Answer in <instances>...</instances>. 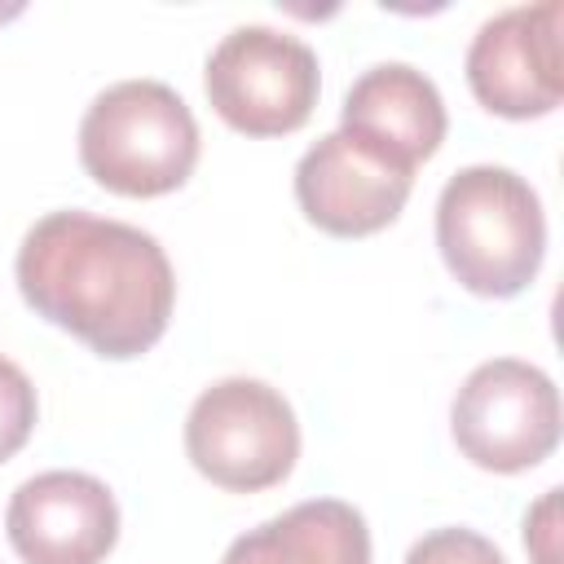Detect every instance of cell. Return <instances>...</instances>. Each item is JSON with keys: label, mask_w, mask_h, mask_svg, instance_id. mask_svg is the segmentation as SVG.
Instances as JSON below:
<instances>
[{"label": "cell", "mask_w": 564, "mask_h": 564, "mask_svg": "<svg viewBox=\"0 0 564 564\" xmlns=\"http://www.w3.org/2000/svg\"><path fill=\"white\" fill-rule=\"evenodd\" d=\"M449 432L467 463L502 476L529 471L560 445V392L533 361H480L454 392Z\"/></svg>", "instance_id": "8992f818"}, {"label": "cell", "mask_w": 564, "mask_h": 564, "mask_svg": "<svg viewBox=\"0 0 564 564\" xmlns=\"http://www.w3.org/2000/svg\"><path fill=\"white\" fill-rule=\"evenodd\" d=\"M84 172L123 198H159L189 181L198 123L185 97L159 79H123L93 97L79 119Z\"/></svg>", "instance_id": "3957f363"}, {"label": "cell", "mask_w": 564, "mask_h": 564, "mask_svg": "<svg viewBox=\"0 0 564 564\" xmlns=\"http://www.w3.org/2000/svg\"><path fill=\"white\" fill-rule=\"evenodd\" d=\"M185 454L212 485L260 494L291 476L300 458V423L278 388L234 375L203 388L189 405Z\"/></svg>", "instance_id": "277c9868"}, {"label": "cell", "mask_w": 564, "mask_h": 564, "mask_svg": "<svg viewBox=\"0 0 564 564\" xmlns=\"http://www.w3.org/2000/svg\"><path fill=\"white\" fill-rule=\"evenodd\" d=\"M35 414H40V401H35L26 370L13 366L9 357H0V463L26 445Z\"/></svg>", "instance_id": "7c38bea8"}, {"label": "cell", "mask_w": 564, "mask_h": 564, "mask_svg": "<svg viewBox=\"0 0 564 564\" xmlns=\"http://www.w3.org/2000/svg\"><path fill=\"white\" fill-rule=\"evenodd\" d=\"M203 88L212 110L247 137H286L308 123L317 93H322V70L317 53L273 26H234L212 53L203 70Z\"/></svg>", "instance_id": "5b68a950"}, {"label": "cell", "mask_w": 564, "mask_h": 564, "mask_svg": "<svg viewBox=\"0 0 564 564\" xmlns=\"http://www.w3.org/2000/svg\"><path fill=\"white\" fill-rule=\"evenodd\" d=\"M560 0L516 4L480 22L467 48V84L476 101L502 119L551 115L564 97Z\"/></svg>", "instance_id": "52a82bcc"}, {"label": "cell", "mask_w": 564, "mask_h": 564, "mask_svg": "<svg viewBox=\"0 0 564 564\" xmlns=\"http://www.w3.org/2000/svg\"><path fill=\"white\" fill-rule=\"evenodd\" d=\"M13 273L44 322L110 361L150 352L176 304V278L154 234L75 207L26 229Z\"/></svg>", "instance_id": "6da1fadb"}, {"label": "cell", "mask_w": 564, "mask_h": 564, "mask_svg": "<svg viewBox=\"0 0 564 564\" xmlns=\"http://www.w3.org/2000/svg\"><path fill=\"white\" fill-rule=\"evenodd\" d=\"M445 123L449 119L436 84L405 62H379L361 70L339 110L344 132H352L357 141L375 145L410 172L441 150Z\"/></svg>", "instance_id": "30bf717a"}, {"label": "cell", "mask_w": 564, "mask_h": 564, "mask_svg": "<svg viewBox=\"0 0 564 564\" xmlns=\"http://www.w3.org/2000/svg\"><path fill=\"white\" fill-rule=\"evenodd\" d=\"M220 564H370V529L352 502L308 498L234 538Z\"/></svg>", "instance_id": "8fae6325"}, {"label": "cell", "mask_w": 564, "mask_h": 564, "mask_svg": "<svg viewBox=\"0 0 564 564\" xmlns=\"http://www.w3.org/2000/svg\"><path fill=\"white\" fill-rule=\"evenodd\" d=\"M4 529L26 564H101L119 542V507L88 471H40L13 489Z\"/></svg>", "instance_id": "9c48e42d"}, {"label": "cell", "mask_w": 564, "mask_h": 564, "mask_svg": "<svg viewBox=\"0 0 564 564\" xmlns=\"http://www.w3.org/2000/svg\"><path fill=\"white\" fill-rule=\"evenodd\" d=\"M436 247L454 282L471 295H520L546 256L538 189L520 172L494 163L454 172L436 198Z\"/></svg>", "instance_id": "7a4b0ae2"}, {"label": "cell", "mask_w": 564, "mask_h": 564, "mask_svg": "<svg viewBox=\"0 0 564 564\" xmlns=\"http://www.w3.org/2000/svg\"><path fill=\"white\" fill-rule=\"evenodd\" d=\"M414 189V172L335 128L295 163L300 212L330 238H366L388 229Z\"/></svg>", "instance_id": "ba28073f"}, {"label": "cell", "mask_w": 564, "mask_h": 564, "mask_svg": "<svg viewBox=\"0 0 564 564\" xmlns=\"http://www.w3.org/2000/svg\"><path fill=\"white\" fill-rule=\"evenodd\" d=\"M405 564H507V560H502V551L485 533L463 529V524H449V529L423 533L410 546Z\"/></svg>", "instance_id": "4fadbf2b"}]
</instances>
